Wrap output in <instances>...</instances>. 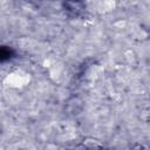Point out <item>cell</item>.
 I'll return each mask as SVG.
<instances>
[{
    "instance_id": "cell-2",
    "label": "cell",
    "mask_w": 150,
    "mask_h": 150,
    "mask_svg": "<svg viewBox=\"0 0 150 150\" xmlns=\"http://www.w3.org/2000/svg\"><path fill=\"white\" fill-rule=\"evenodd\" d=\"M83 146L88 149H100L103 148V144L95 138H87L83 141Z\"/></svg>"
},
{
    "instance_id": "cell-1",
    "label": "cell",
    "mask_w": 150,
    "mask_h": 150,
    "mask_svg": "<svg viewBox=\"0 0 150 150\" xmlns=\"http://www.w3.org/2000/svg\"><path fill=\"white\" fill-rule=\"evenodd\" d=\"M27 81H29V77L28 75H20L19 73H13V74H9L7 77H6V82L8 83V86L11 87H22L27 83Z\"/></svg>"
}]
</instances>
